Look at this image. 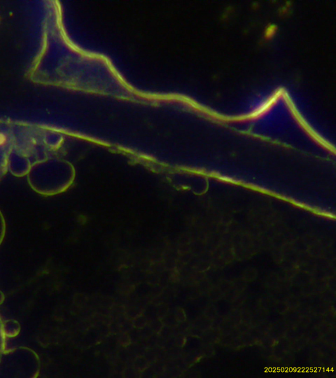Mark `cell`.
<instances>
[{"mask_svg": "<svg viewBox=\"0 0 336 378\" xmlns=\"http://www.w3.org/2000/svg\"><path fill=\"white\" fill-rule=\"evenodd\" d=\"M7 142V137L4 133L0 132V146H4Z\"/></svg>", "mask_w": 336, "mask_h": 378, "instance_id": "6da1fadb", "label": "cell"}]
</instances>
